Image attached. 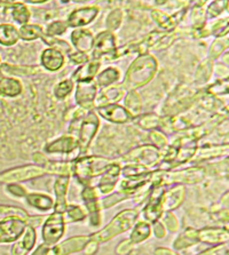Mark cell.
Returning <instances> with one entry per match:
<instances>
[{"label": "cell", "instance_id": "obj_18", "mask_svg": "<svg viewBox=\"0 0 229 255\" xmlns=\"http://www.w3.org/2000/svg\"><path fill=\"white\" fill-rule=\"evenodd\" d=\"M41 67L47 71L55 72L63 67L64 55L56 48H47L41 53L40 56Z\"/></svg>", "mask_w": 229, "mask_h": 255}, {"label": "cell", "instance_id": "obj_40", "mask_svg": "<svg viewBox=\"0 0 229 255\" xmlns=\"http://www.w3.org/2000/svg\"><path fill=\"white\" fill-rule=\"evenodd\" d=\"M7 218H18L23 220V221L28 222L30 216L22 208L14 206H0V221Z\"/></svg>", "mask_w": 229, "mask_h": 255}, {"label": "cell", "instance_id": "obj_21", "mask_svg": "<svg viewBox=\"0 0 229 255\" xmlns=\"http://www.w3.org/2000/svg\"><path fill=\"white\" fill-rule=\"evenodd\" d=\"M185 14L186 9H182L181 11H178V13L173 15H169L164 13V11L157 9L151 11V16H153L154 20L156 21L158 23V25L165 31H172L174 28H177V25L179 24L182 18H184Z\"/></svg>", "mask_w": 229, "mask_h": 255}, {"label": "cell", "instance_id": "obj_62", "mask_svg": "<svg viewBox=\"0 0 229 255\" xmlns=\"http://www.w3.org/2000/svg\"><path fill=\"white\" fill-rule=\"evenodd\" d=\"M0 77H1V72H0Z\"/></svg>", "mask_w": 229, "mask_h": 255}, {"label": "cell", "instance_id": "obj_52", "mask_svg": "<svg viewBox=\"0 0 229 255\" xmlns=\"http://www.w3.org/2000/svg\"><path fill=\"white\" fill-rule=\"evenodd\" d=\"M127 196L125 192L124 191H118V192H116L115 195H111V196H109L108 197V198H106L103 200V203H102V206L104 207V208H109V207H111V206H114L115 204H117V203H119L120 200H123V199H125V198H127Z\"/></svg>", "mask_w": 229, "mask_h": 255}, {"label": "cell", "instance_id": "obj_49", "mask_svg": "<svg viewBox=\"0 0 229 255\" xmlns=\"http://www.w3.org/2000/svg\"><path fill=\"white\" fill-rule=\"evenodd\" d=\"M67 214L70 221L77 222V221H83V220L86 219L87 213L83 211V208L79 206H67Z\"/></svg>", "mask_w": 229, "mask_h": 255}, {"label": "cell", "instance_id": "obj_7", "mask_svg": "<svg viewBox=\"0 0 229 255\" xmlns=\"http://www.w3.org/2000/svg\"><path fill=\"white\" fill-rule=\"evenodd\" d=\"M161 158V150L157 149L154 145H143L132 150L129 153H126L122 159L126 163H134L139 165H143L146 167L154 166L158 163Z\"/></svg>", "mask_w": 229, "mask_h": 255}, {"label": "cell", "instance_id": "obj_33", "mask_svg": "<svg viewBox=\"0 0 229 255\" xmlns=\"http://www.w3.org/2000/svg\"><path fill=\"white\" fill-rule=\"evenodd\" d=\"M120 78V72L117 68H107L101 73L96 76V86H100L101 88H108L110 87L112 84L118 82Z\"/></svg>", "mask_w": 229, "mask_h": 255}, {"label": "cell", "instance_id": "obj_43", "mask_svg": "<svg viewBox=\"0 0 229 255\" xmlns=\"http://www.w3.org/2000/svg\"><path fill=\"white\" fill-rule=\"evenodd\" d=\"M228 7V0H215L210 3L209 7L205 9V14H207V18H215L218 17L221 13L227 10Z\"/></svg>", "mask_w": 229, "mask_h": 255}, {"label": "cell", "instance_id": "obj_29", "mask_svg": "<svg viewBox=\"0 0 229 255\" xmlns=\"http://www.w3.org/2000/svg\"><path fill=\"white\" fill-rule=\"evenodd\" d=\"M23 92V85L11 77H0V95L3 98H16Z\"/></svg>", "mask_w": 229, "mask_h": 255}, {"label": "cell", "instance_id": "obj_5", "mask_svg": "<svg viewBox=\"0 0 229 255\" xmlns=\"http://www.w3.org/2000/svg\"><path fill=\"white\" fill-rule=\"evenodd\" d=\"M205 169L202 167H192L185 171L176 173H166L163 171L160 180L156 184L166 185L170 183H181V184H194L199 183L204 179Z\"/></svg>", "mask_w": 229, "mask_h": 255}, {"label": "cell", "instance_id": "obj_28", "mask_svg": "<svg viewBox=\"0 0 229 255\" xmlns=\"http://www.w3.org/2000/svg\"><path fill=\"white\" fill-rule=\"evenodd\" d=\"M69 187V176H59L55 181L54 185V191L56 195V203H55V212L59 213H64L67 210V203H65V196H67V190Z\"/></svg>", "mask_w": 229, "mask_h": 255}, {"label": "cell", "instance_id": "obj_12", "mask_svg": "<svg viewBox=\"0 0 229 255\" xmlns=\"http://www.w3.org/2000/svg\"><path fill=\"white\" fill-rule=\"evenodd\" d=\"M164 195V187L161 184H155L151 191L149 203L145 208V219L147 222H156L163 214L162 198Z\"/></svg>", "mask_w": 229, "mask_h": 255}, {"label": "cell", "instance_id": "obj_25", "mask_svg": "<svg viewBox=\"0 0 229 255\" xmlns=\"http://www.w3.org/2000/svg\"><path fill=\"white\" fill-rule=\"evenodd\" d=\"M100 67H101L100 60L88 61L77 69L75 73L72 75V79L76 80L77 83L93 80V78L96 77V73L99 72Z\"/></svg>", "mask_w": 229, "mask_h": 255}, {"label": "cell", "instance_id": "obj_2", "mask_svg": "<svg viewBox=\"0 0 229 255\" xmlns=\"http://www.w3.org/2000/svg\"><path fill=\"white\" fill-rule=\"evenodd\" d=\"M139 211L137 210H125L115 216L102 230L90 236V238L96 243H104L110 241L115 236L123 234L124 231L131 229L134 222L137 221Z\"/></svg>", "mask_w": 229, "mask_h": 255}, {"label": "cell", "instance_id": "obj_13", "mask_svg": "<svg viewBox=\"0 0 229 255\" xmlns=\"http://www.w3.org/2000/svg\"><path fill=\"white\" fill-rule=\"evenodd\" d=\"M33 161L44 168L45 173L55 174L59 176H70L73 172V163H62V161H49L44 154L36 152L32 156Z\"/></svg>", "mask_w": 229, "mask_h": 255}, {"label": "cell", "instance_id": "obj_14", "mask_svg": "<svg viewBox=\"0 0 229 255\" xmlns=\"http://www.w3.org/2000/svg\"><path fill=\"white\" fill-rule=\"evenodd\" d=\"M96 94H98V86L93 80L79 82L76 90L77 103L79 104V107L90 110L96 100Z\"/></svg>", "mask_w": 229, "mask_h": 255}, {"label": "cell", "instance_id": "obj_1", "mask_svg": "<svg viewBox=\"0 0 229 255\" xmlns=\"http://www.w3.org/2000/svg\"><path fill=\"white\" fill-rule=\"evenodd\" d=\"M158 63L156 59L149 54L139 55L127 70L123 86L126 90H134L148 84L157 71Z\"/></svg>", "mask_w": 229, "mask_h": 255}, {"label": "cell", "instance_id": "obj_24", "mask_svg": "<svg viewBox=\"0 0 229 255\" xmlns=\"http://www.w3.org/2000/svg\"><path fill=\"white\" fill-rule=\"evenodd\" d=\"M185 198V187L184 185H177L170 191L164 192L162 198L163 211L170 212L177 208L182 203Z\"/></svg>", "mask_w": 229, "mask_h": 255}, {"label": "cell", "instance_id": "obj_4", "mask_svg": "<svg viewBox=\"0 0 229 255\" xmlns=\"http://www.w3.org/2000/svg\"><path fill=\"white\" fill-rule=\"evenodd\" d=\"M78 128L76 129V133L78 134V151L80 153H84L87 151L88 146H90L91 142L94 138L96 132H98L100 122L98 116L95 113H88L86 117L84 119L79 118Z\"/></svg>", "mask_w": 229, "mask_h": 255}, {"label": "cell", "instance_id": "obj_57", "mask_svg": "<svg viewBox=\"0 0 229 255\" xmlns=\"http://www.w3.org/2000/svg\"><path fill=\"white\" fill-rule=\"evenodd\" d=\"M154 234H155V236H156L157 238H163L166 235L165 228H164V226L162 225L161 222L155 223V226H154Z\"/></svg>", "mask_w": 229, "mask_h": 255}, {"label": "cell", "instance_id": "obj_38", "mask_svg": "<svg viewBox=\"0 0 229 255\" xmlns=\"http://www.w3.org/2000/svg\"><path fill=\"white\" fill-rule=\"evenodd\" d=\"M150 234H151L150 223L147 222V221L139 222L138 225L134 227L133 231H132L130 241L133 243V244H137V243H141L143 241H146V239L150 236Z\"/></svg>", "mask_w": 229, "mask_h": 255}, {"label": "cell", "instance_id": "obj_17", "mask_svg": "<svg viewBox=\"0 0 229 255\" xmlns=\"http://www.w3.org/2000/svg\"><path fill=\"white\" fill-rule=\"evenodd\" d=\"M81 196H83L85 205H86L87 207L88 214H90L91 225L98 227L101 222V216L98 204V196H96L95 189L93 187H90V185H87V187L83 190Z\"/></svg>", "mask_w": 229, "mask_h": 255}, {"label": "cell", "instance_id": "obj_54", "mask_svg": "<svg viewBox=\"0 0 229 255\" xmlns=\"http://www.w3.org/2000/svg\"><path fill=\"white\" fill-rule=\"evenodd\" d=\"M7 190H8L11 195L17 196V197H25L28 195V192L24 188L22 187L21 184H16V183H10L8 187H7Z\"/></svg>", "mask_w": 229, "mask_h": 255}, {"label": "cell", "instance_id": "obj_19", "mask_svg": "<svg viewBox=\"0 0 229 255\" xmlns=\"http://www.w3.org/2000/svg\"><path fill=\"white\" fill-rule=\"evenodd\" d=\"M76 149H78V140L72 135H65L56 138L55 141L45 146L46 152L48 153H70Z\"/></svg>", "mask_w": 229, "mask_h": 255}, {"label": "cell", "instance_id": "obj_50", "mask_svg": "<svg viewBox=\"0 0 229 255\" xmlns=\"http://www.w3.org/2000/svg\"><path fill=\"white\" fill-rule=\"evenodd\" d=\"M124 175L126 177L130 176H134V175H140V174L147 173L148 172V168L143 165H139V164H133V165H127L124 167L122 171Z\"/></svg>", "mask_w": 229, "mask_h": 255}, {"label": "cell", "instance_id": "obj_44", "mask_svg": "<svg viewBox=\"0 0 229 255\" xmlns=\"http://www.w3.org/2000/svg\"><path fill=\"white\" fill-rule=\"evenodd\" d=\"M137 124L143 129H155L161 126L162 118L156 115H145L138 119Z\"/></svg>", "mask_w": 229, "mask_h": 255}, {"label": "cell", "instance_id": "obj_42", "mask_svg": "<svg viewBox=\"0 0 229 255\" xmlns=\"http://www.w3.org/2000/svg\"><path fill=\"white\" fill-rule=\"evenodd\" d=\"M124 11L120 8H116L110 11V14L107 16L106 26L108 31H116L119 29V26L123 23Z\"/></svg>", "mask_w": 229, "mask_h": 255}, {"label": "cell", "instance_id": "obj_48", "mask_svg": "<svg viewBox=\"0 0 229 255\" xmlns=\"http://www.w3.org/2000/svg\"><path fill=\"white\" fill-rule=\"evenodd\" d=\"M126 109L130 111H134L138 113L141 109V101H140V96L135 92H130L129 95L126 96Z\"/></svg>", "mask_w": 229, "mask_h": 255}, {"label": "cell", "instance_id": "obj_9", "mask_svg": "<svg viewBox=\"0 0 229 255\" xmlns=\"http://www.w3.org/2000/svg\"><path fill=\"white\" fill-rule=\"evenodd\" d=\"M92 60L108 59L116 51V38L111 31H102L94 38L93 41ZM111 56H109L110 59Z\"/></svg>", "mask_w": 229, "mask_h": 255}, {"label": "cell", "instance_id": "obj_3", "mask_svg": "<svg viewBox=\"0 0 229 255\" xmlns=\"http://www.w3.org/2000/svg\"><path fill=\"white\" fill-rule=\"evenodd\" d=\"M114 163L109 158L100 156L81 157L73 163V172L83 184H88L93 177L102 174Z\"/></svg>", "mask_w": 229, "mask_h": 255}, {"label": "cell", "instance_id": "obj_41", "mask_svg": "<svg viewBox=\"0 0 229 255\" xmlns=\"http://www.w3.org/2000/svg\"><path fill=\"white\" fill-rule=\"evenodd\" d=\"M228 48V36L224 37H217L216 41L213 42L211 48H210V52H209V59L210 60H217L218 57L223 54V52L225 49Z\"/></svg>", "mask_w": 229, "mask_h": 255}, {"label": "cell", "instance_id": "obj_58", "mask_svg": "<svg viewBox=\"0 0 229 255\" xmlns=\"http://www.w3.org/2000/svg\"><path fill=\"white\" fill-rule=\"evenodd\" d=\"M49 252H50L49 245L42 244V245H40L39 247H38L36 251H34V253L32 255H48Z\"/></svg>", "mask_w": 229, "mask_h": 255}, {"label": "cell", "instance_id": "obj_30", "mask_svg": "<svg viewBox=\"0 0 229 255\" xmlns=\"http://www.w3.org/2000/svg\"><path fill=\"white\" fill-rule=\"evenodd\" d=\"M126 88L120 85V86H114V87H109L108 90L103 91L101 93V95L99 96L98 100H95V103L98 107H102V106H107V104H114L117 103L120 99L123 98L124 94H125Z\"/></svg>", "mask_w": 229, "mask_h": 255}, {"label": "cell", "instance_id": "obj_60", "mask_svg": "<svg viewBox=\"0 0 229 255\" xmlns=\"http://www.w3.org/2000/svg\"><path fill=\"white\" fill-rule=\"evenodd\" d=\"M3 6V0H0V7Z\"/></svg>", "mask_w": 229, "mask_h": 255}, {"label": "cell", "instance_id": "obj_37", "mask_svg": "<svg viewBox=\"0 0 229 255\" xmlns=\"http://www.w3.org/2000/svg\"><path fill=\"white\" fill-rule=\"evenodd\" d=\"M42 33H44V30L40 25L37 24H23L18 30V36L25 41L36 40L41 37Z\"/></svg>", "mask_w": 229, "mask_h": 255}, {"label": "cell", "instance_id": "obj_59", "mask_svg": "<svg viewBox=\"0 0 229 255\" xmlns=\"http://www.w3.org/2000/svg\"><path fill=\"white\" fill-rule=\"evenodd\" d=\"M73 2H86V1H90V0H72Z\"/></svg>", "mask_w": 229, "mask_h": 255}, {"label": "cell", "instance_id": "obj_23", "mask_svg": "<svg viewBox=\"0 0 229 255\" xmlns=\"http://www.w3.org/2000/svg\"><path fill=\"white\" fill-rule=\"evenodd\" d=\"M3 9H5V15L8 16L10 15L11 20H14L18 24H28L31 17V11L24 3L15 2V3H3Z\"/></svg>", "mask_w": 229, "mask_h": 255}, {"label": "cell", "instance_id": "obj_11", "mask_svg": "<svg viewBox=\"0 0 229 255\" xmlns=\"http://www.w3.org/2000/svg\"><path fill=\"white\" fill-rule=\"evenodd\" d=\"M99 15V7L88 6L72 10L67 18L68 28H81L90 24Z\"/></svg>", "mask_w": 229, "mask_h": 255}, {"label": "cell", "instance_id": "obj_16", "mask_svg": "<svg viewBox=\"0 0 229 255\" xmlns=\"http://www.w3.org/2000/svg\"><path fill=\"white\" fill-rule=\"evenodd\" d=\"M120 171H122V167L119 164L112 163L108 166V168L102 173V177H101L98 187L101 194L106 195L114 191L120 175Z\"/></svg>", "mask_w": 229, "mask_h": 255}, {"label": "cell", "instance_id": "obj_22", "mask_svg": "<svg viewBox=\"0 0 229 255\" xmlns=\"http://www.w3.org/2000/svg\"><path fill=\"white\" fill-rule=\"evenodd\" d=\"M94 37L91 30L78 28L71 33V42L78 52L87 53L92 51Z\"/></svg>", "mask_w": 229, "mask_h": 255}, {"label": "cell", "instance_id": "obj_39", "mask_svg": "<svg viewBox=\"0 0 229 255\" xmlns=\"http://www.w3.org/2000/svg\"><path fill=\"white\" fill-rule=\"evenodd\" d=\"M213 70V61L212 60H204L202 63L199 65L196 70L195 75V80L197 84H205L210 79V77L212 75Z\"/></svg>", "mask_w": 229, "mask_h": 255}, {"label": "cell", "instance_id": "obj_20", "mask_svg": "<svg viewBox=\"0 0 229 255\" xmlns=\"http://www.w3.org/2000/svg\"><path fill=\"white\" fill-rule=\"evenodd\" d=\"M88 241H90V236L72 237L68 239V241L61 243L60 245H57L55 249L53 250V252L55 255H68L79 252V251L84 250V247L87 244Z\"/></svg>", "mask_w": 229, "mask_h": 255}, {"label": "cell", "instance_id": "obj_34", "mask_svg": "<svg viewBox=\"0 0 229 255\" xmlns=\"http://www.w3.org/2000/svg\"><path fill=\"white\" fill-rule=\"evenodd\" d=\"M20 39L18 30L11 24H0V44L13 46Z\"/></svg>", "mask_w": 229, "mask_h": 255}, {"label": "cell", "instance_id": "obj_53", "mask_svg": "<svg viewBox=\"0 0 229 255\" xmlns=\"http://www.w3.org/2000/svg\"><path fill=\"white\" fill-rule=\"evenodd\" d=\"M68 57L71 63L73 64H84L86 62L90 61V56L87 55V53H81V52H75L68 54Z\"/></svg>", "mask_w": 229, "mask_h": 255}, {"label": "cell", "instance_id": "obj_8", "mask_svg": "<svg viewBox=\"0 0 229 255\" xmlns=\"http://www.w3.org/2000/svg\"><path fill=\"white\" fill-rule=\"evenodd\" d=\"M64 233V215L55 212L49 215L42 227V239L46 245H53L63 236Z\"/></svg>", "mask_w": 229, "mask_h": 255}, {"label": "cell", "instance_id": "obj_61", "mask_svg": "<svg viewBox=\"0 0 229 255\" xmlns=\"http://www.w3.org/2000/svg\"><path fill=\"white\" fill-rule=\"evenodd\" d=\"M2 63H1V57H0V65H1Z\"/></svg>", "mask_w": 229, "mask_h": 255}, {"label": "cell", "instance_id": "obj_36", "mask_svg": "<svg viewBox=\"0 0 229 255\" xmlns=\"http://www.w3.org/2000/svg\"><path fill=\"white\" fill-rule=\"evenodd\" d=\"M200 242L199 239V230L187 229L185 233H182L176 242H174V249L182 250L186 247L195 245Z\"/></svg>", "mask_w": 229, "mask_h": 255}, {"label": "cell", "instance_id": "obj_27", "mask_svg": "<svg viewBox=\"0 0 229 255\" xmlns=\"http://www.w3.org/2000/svg\"><path fill=\"white\" fill-rule=\"evenodd\" d=\"M34 243H36V231H34L32 227L26 226L24 235H23L21 241H18L13 246L11 253H13V255H25L32 249Z\"/></svg>", "mask_w": 229, "mask_h": 255}, {"label": "cell", "instance_id": "obj_32", "mask_svg": "<svg viewBox=\"0 0 229 255\" xmlns=\"http://www.w3.org/2000/svg\"><path fill=\"white\" fill-rule=\"evenodd\" d=\"M228 153V146L221 145V146H208V148H201L200 150H196L195 154H194V160L195 161H202L212 159V158H217L219 156H224V154Z\"/></svg>", "mask_w": 229, "mask_h": 255}, {"label": "cell", "instance_id": "obj_55", "mask_svg": "<svg viewBox=\"0 0 229 255\" xmlns=\"http://www.w3.org/2000/svg\"><path fill=\"white\" fill-rule=\"evenodd\" d=\"M164 222H165V225L168 226V228H169L171 231L178 230V227H179V222H178V220H177L176 216H174L172 213H170V212L165 215Z\"/></svg>", "mask_w": 229, "mask_h": 255}, {"label": "cell", "instance_id": "obj_47", "mask_svg": "<svg viewBox=\"0 0 229 255\" xmlns=\"http://www.w3.org/2000/svg\"><path fill=\"white\" fill-rule=\"evenodd\" d=\"M207 92L209 93L210 95H213V96L227 94V92H228V79L226 78V80H225V79L219 80V82L210 85V86L208 87Z\"/></svg>", "mask_w": 229, "mask_h": 255}, {"label": "cell", "instance_id": "obj_45", "mask_svg": "<svg viewBox=\"0 0 229 255\" xmlns=\"http://www.w3.org/2000/svg\"><path fill=\"white\" fill-rule=\"evenodd\" d=\"M73 90V83L72 80L65 79L60 84H57L55 88H54V94H55L56 99L59 100H64L70 95V93Z\"/></svg>", "mask_w": 229, "mask_h": 255}, {"label": "cell", "instance_id": "obj_51", "mask_svg": "<svg viewBox=\"0 0 229 255\" xmlns=\"http://www.w3.org/2000/svg\"><path fill=\"white\" fill-rule=\"evenodd\" d=\"M150 140L154 143V146H156L157 149H164L168 146V138L165 137V135L158 132V130H153L150 133Z\"/></svg>", "mask_w": 229, "mask_h": 255}, {"label": "cell", "instance_id": "obj_15", "mask_svg": "<svg viewBox=\"0 0 229 255\" xmlns=\"http://www.w3.org/2000/svg\"><path fill=\"white\" fill-rule=\"evenodd\" d=\"M98 113L102 116L104 119L116 124H125L127 122H130L131 119H133L130 111L127 110L126 108L118 106L117 103L99 107Z\"/></svg>", "mask_w": 229, "mask_h": 255}, {"label": "cell", "instance_id": "obj_35", "mask_svg": "<svg viewBox=\"0 0 229 255\" xmlns=\"http://www.w3.org/2000/svg\"><path fill=\"white\" fill-rule=\"evenodd\" d=\"M26 202L32 207H36L40 211H49L53 208L54 202L49 196L41 194H28L25 196Z\"/></svg>", "mask_w": 229, "mask_h": 255}, {"label": "cell", "instance_id": "obj_10", "mask_svg": "<svg viewBox=\"0 0 229 255\" xmlns=\"http://www.w3.org/2000/svg\"><path fill=\"white\" fill-rule=\"evenodd\" d=\"M26 222L18 218H7L0 221V243L16 241L24 233Z\"/></svg>", "mask_w": 229, "mask_h": 255}, {"label": "cell", "instance_id": "obj_26", "mask_svg": "<svg viewBox=\"0 0 229 255\" xmlns=\"http://www.w3.org/2000/svg\"><path fill=\"white\" fill-rule=\"evenodd\" d=\"M0 72L10 76H30L42 73V67L39 65H20V64H7L0 65Z\"/></svg>", "mask_w": 229, "mask_h": 255}, {"label": "cell", "instance_id": "obj_46", "mask_svg": "<svg viewBox=\"0 0 229 255\" xmlns=\"http://www.w3.org/2000/svg\"><path fill=\"white\" fill-rule=\"evenodd\" d=\"M67 29H68L67 22L62 21V20H57V21H53L52 23H49L45 33L47 34V36H52V37L61 36V34H63L65 31H67Z\"/></svg>", "mask_w": 229, "mask_h": 255}, {"label": "cell", "instance_id": "obj_56", "mask_svg": "<svg viewBox=\"0 0 229 255\" xmlns=\"http://www.w3.org/2000/svg\"><path fill=\"white\" fill-rule=\"evenodd\" d=\"M227 252H228L227 246L221 245L219 247H217V249L210 250V251H208V252H205L201 255H227Z\"/></svg>", "mask_w": 229, "mask_h": 255}, {"label": "cell", "instance_id": "obj_6", "mask_svg": "<svg viewBox=\"0 0 229 255\" xmlns=\"http://www.w3.org/2000/svg\"><path fill=\"white\" fill-rule=\"evenodd\" d=\"M44 168L39 165H26L21 167L11 168L0 173V183H17L22 181L36 179L44 175Z\"/></svg>", "mask_w": 229, "mask_h": 255}, {"label": "cell", "instance_id": "obj_31", "mask_svg": "<svg viewBox=\"0 0 229 255\" xmlns=\"http://www.w3.org/2000/svg\"><path fill=\"white\" fill-rule=\"evenodd\" d=\"M199 239L210 244L225 243L228 241V231L225 229H213V228L199 230Z\"/></svg>", "mask_w": 229, "mask_h": 255}]
</instances>
